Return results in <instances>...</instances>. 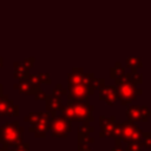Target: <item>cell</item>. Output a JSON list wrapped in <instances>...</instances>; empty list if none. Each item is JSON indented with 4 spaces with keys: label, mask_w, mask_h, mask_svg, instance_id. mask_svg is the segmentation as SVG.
Returning a JSON list of instances; mask_svg holds the SVG:
<instances>
[{
    "label": "cell",
    "mask_w": 151,
    "mask_h": 151,
    "mask_svg": "<svg viewBox=\"0 0 151 151\" xmlns=\"http://www.w3.org/2000/svg\"><path fill=\"white\" fill-rule=\"evenodd\" d=\"M39 77H40L41 84H51V83H52L51 77H50L48 73H39Z\"/></svg>",
    "instance_id": "obj_22"
},
{
    "label": "cell",
    "mask_w": 151,
    "mask_h": 151,
    "mask_svg": "<svg viewBox=\"0 0 151 151\" xmlns=\"http://www.w3.org/2000/svg\"><path fill=\"white\" fill-rule=\"evenodd\" d=\"M1 116H8V117L19 116V107L14 104L12 99H9L5 94L0 97V117Z\"/></svg>",
    "instance_id": "obj_7"
},
{
    "label": "cell",
    "mask_w": 151,
    "mask_h": 151,
    "mask_svg": "<svg viewBox=\"0 0 151 151\" xmlns=\"http://www.w3.org/2000/svg\"><path fill=\"white\" fill-rule=\"evenodd\" d=\"M11 151H29V144L28 143H21L19 146H17L15 149H13Z\"/></svg>",
    "instance_id": "obj_23"
},
{
    "label": "cell",
    "mask_w": 151,
    "mask_h": 151,
    "mask_svg": "<svg viewBox=\"0 0 151 151\" xmlns=\"http://www.w3.org/2000/svg\"><path fill=\"white\" fill-rule=\"evenodd\" d=\"M99 98L100 100H104L107 105H114L117 98V88L113 86H106L101 85L99 86Z\"/></svg>",
    "instance_id": "obj_10"
},
{
    "label": "cell",
    "mask_w": 151,
    "mask_h": 151,
    "mask_svg": "<svg viewBox=\"0 0 151 151\" xmlns=\"http://www.w3.org/2000/svg\"><path fill=\"white\" fill-rule=\"evenodd\" d=\"M13 66H14V78L19 80H27L31 73H29V70L24 65V63L22 61L14 63Z\"/></svg>",
    "instance_id": "obj_16"
},
{
    "label": "cell",
    "mask_w": 151,
    "mask_h": 151,
    "mask_svg": "<svg viewBox=\"0 0 151 151\" xmlns=\"http://www.w3.org/2000/svg\"><path fill=\"white\" fill-rule=\"evenodd\" d=\"M14 90H18L19 92L24 93V94H27V96H35V93L39 91V88H41L40 86H35V85H32L31 83H28L27 80H19V83H15L13 85Z\"/></svg>",
    "instance_id": "obj_13"
},
{
    "label": "cell",
    "mask_w": 151,
    "mask_h": 151,
    "mask_svg": "<svg viewBox=\"0 0 151 151\" xmlns=\"http://www.w3.org/2000/svg\"><path fill=\"white\" fill-rule=\"evenodd\" d=\"M2 90H4V86H2V84H0V97L2 96Z\"/></svg>",
    "instance_id": "obj_30"
},
{
    "label": "cell",
    "mask_w": 151,
    "mask_h": 151,
    "mask_svg": "<svg viewBox=\"0 0 151 151\" xmlns=\"http://www.w3.org/2000/svg\"><path fill=\"white\" fill-rule=\"evenodd\" d=\"M114 117H100V137H112L113 136V130H114Z\"/></svg>",
    "instance_id": "obj_11"
},
{
    "label": "cell",
    "mask_w": 151,
    "mask_h": 151,
    "mask_svg": "<svg viewBox=\"0 0 151 151\" xmlns=\"http://www.w3.org/2000/svg\"><path fill=\"white\" fill-rule=\"evenodd\" d=\"M126 63H127V65L131 66V67H140V66H142L140 60H139V59H136V58H130V59L126 60Z\"/></svg>",
    "instance_id": "obj_21"
},
{
    "label": "cell",
    "mask_w": 151,
    "mask_h": 151,
    "mask_svg": "<svg viewBox=\"0 0 151 151\" xmlns=\"http://www.w3.org/2000/svg\"><path fill=\"white\" fill-rule=\"evenodd\" d=\"M47 114H48V112H31L28 116H25L24 117V120L25 122H28L31 125H34L35 123H38L40 119H42Z\"/></svg>",
    "instance_id": "obj_17"
},
{
    "label": "cell",
    "mask_w": 151,
    "mask_h": 151,
    "mask_svg": "<svg viewBox=\"0 0 151 151\" xmlns=\"http://www.w3.org/2000/svg\"><path fill=\"white\" fill-rule=\"evenodd\" d=\"M116 84H117V98L119 99L122 105H126L133 101L137 98V96L142 93V91L137 90L136 85L131 83L125 77V74L122 78L116 79Z\"/></svg>",
    "instance_id": "obj_2"
},
{
    "label": "cell",
    "mask_w": 151,
    "mask_h": 151,
    "mask_svg": "<svg viewBox=\"0 0 151 151\" xmlns=\"http://www.w3.org/2000/svg\"><path fill=\"white\" fill-rule=\"evenodd\" d=\"M122 131H120V139L126 142V143H133V142H139L143 133L140 129L134 125L132 122H125L122 123Z\"/></svg>",
    "instance_id": "obj_6"
},
{
    "label": "cell",
    "mask_w": 151,
    "mask_h": 151,
    "mask_svg": "<svg viewBox=\"0 0 151 151\" xmlns=\"http://www.w3.org/2000/svg\"><path fill=\"white\" fill-rule=\"evenodd\" d=\"M24 127L18 122L5 123L0 126V144L5 147H17L22 143Z\"/></svg>",
    "instance_id": "obj_1"
},
{
    "label": "cell",
    "mask_w": 151,
    "mask_h": 151,
    "mask_svg": "<svg viewBox=\"0 0 151 151\" xmlns=\"http://www.w3.org/2000/svg\"><path fill=\"white\" fill-rule=\"evenodd\" d=\"M144 137H145V139H144V145L147 146V147H151V133H149V134H146V136H144Z\"/></svg>",
    "instance_id": "obj_27"
},
{
    "label": "cell",
    "mask_w": 151,
    "mask_h": 151,
    "mask_svg": "<svg viewBox=\"0 0 151 151\" xmlns=\"http://www.w3.org/2000/svg\"><path fill=\"white\" fill-rule=\"evenodd\" d=\"M126 116L130 122H145L149 117V110L146 106H131L127 109Z\"/></svg>",
    "instance_id": "obj_8"
},
{
    "label": "cell",
    "mask_w": 151,
    "mask_h": 151,
    "mask_svg": "<svg viewBox=\"0 0 151 151\" xmlns=\"http://www.w3.org/2000/svg\"><path fill=\"white\" fill-rule=\"evenodd\" d=\"M64 94H67V91L61 86V84H58L57 87H54V88L52 90V96H54V97L61 98Z\"/></svg>",
    "instance_id": "obj_19"
},
{
    "label": "cell",
    "mask_w": 151,
    "mask_h": 151,
    "mask_svg": "<svg viewBox=\"0 0 151 151\" xmlns=\"http://www.w3.org/2000/svg\"><path fill=\"white\" fill-rule=\"evenodd\" d=\"M67 103L70 104V106L73 111L76 120L85 122V123L93 122L94 118L92 116V112H93L94 107L92 105H90L87 101H68L67 100Z\"/></svg>",
    "instance_id": "obj_4"
},
{
    "label": "cell",
    "mask_w": 151,
    "mask_h": 151,
    "mask_svg": "<svg viewBox=\"0 0 151 151\" xmlns=\"http://www.w3.org/2000/svg\"><path fill=\"white\" fill-rule=\"evenodd\" d=\"M45 100H46V110L48 111V113L61 111V109L64 107V104L61 101V98L54 97L52 94H47V97H46Z\"/></svg>",
    "instance_id": "obj_14"
},
{
    "label": "cell",
    "mask_w": 151,
    "mask_h": 151,
    "mask_svg": "<svg viewBox=\"0 0 151 151\" xmlns=\"http://www.w3.org/2000/svg\"><path fill=\"white\" fill-rule=\"evenodd\" d=\"M2 67V58H0V68Z\"/></svg>",
    "instance_id": "obj_31"
},
{
    "label": "cell",
    "mask_w": 151,
    "mask_h": 151,
    "mask_svg": "<svg viewBox=\"0 0 151 151\" xmlns=\"http://www.w3.org/2000/svg\"><path fill=\"white\" fill-rule=\"evenodd\" d=\"M50 118H51V116L48 113L46 117L40 119L38 123H35L34 125H31L29 132H32L38 138H45L46 137V132L50 130Z\"/></svg>",
    "instance_id": "obj_9"
},
{
    "label": "cell",
    "mask_w": 151,
    "mask_h": 151,
    "mask_svg": "<svg viewBox=\"0 0 151 151\" xmlns=\"http://www.w3.org/2000/svg\"><path fill=\"white\" fill-rule=\"evenodd\" d=\"M46 97H47V94L41 90V88H39V91L35 93V96H34V98L35 99H38V100H41V99H46Z\"/></svg>",
    "instance_id": "obj_24"
},
{
    "label": "cell",
    "mask_w": 151,
    "mask_h": 151,
    "mask_svg": "<svg viewBox=\"0 0 151 151\" xmlns=\"http://www.w3.org/2000/svg\"><path fill=\"white\" fill-rule=\"evenodd\" d=\"M34 61H35V59L34 58H29V59H24L22 60V63H24V65L29 70L32 66H33V64H34Z\"/></svg>",
    "instance_id": "obj_25"
},
{
    "label": "cell",
    "mask_w": 151,
    "mask_h": 151,
    "mask_svg": "<svg viewBox=\"0 0 151 151\" xmlns=\"http://www.w3.org/2000/svg\"><path fill=\"white\" fill-rule=\"evenodd\" d=\"M78 151H92L87 144H83V143H78Z\"/></svg>",
    "instance_id": "obj_26"
},
{
    "label": "cell",
    "mask_w": 151,
    "mask_h": 151,
    "mask_svg": "<svg viewBox=\"0 0 151 151\" xmlns=\"http://www.w3.org/2000/svg\"><path fill=\"white\" fill-rule=\"evenodd\" d=\"M110 73H111V78L112 79H119L125 74V71H124V68L122 66H119V64H117L114 67L111 68Z\"/></svg>",
    "instance_id": "obj_18"
},
{
    "label": "cell",
    "mask_w": 151,
    "mask_h": 151,
    "mask_svg": "<svg viewBox=\"0 0 151 151\" xmlns=\"http://www.w3.org/2000/svg\"><path fill=\"white\" fill-rule=\"evenodd\" d=\"M0 151H11V150H9L8 147H5V146H4V147H1V149H0Z\"/></svg>",
    "instance_id": "obj_29"
},
{
    "label": "cell",
    "mask_w": 151,
    "mask_h": 151,
    "mask_svg": "<svg viewBox=\"0 0 151 151\" xmlns=\"http://www.w3.org/2000/svg\"><path fill=\"white\" fill-rule=\"evenodd\" d=\"M84 70L81 67H74L68 74H67V83L68 85H78L83 84L84 80Z\"/></svg>",
    "instance_id": "obj_15"
},
{
    "label": "cell",
    "mask_w": 151,
    "mask_h": 151,
    "mask_svg": "<svg viewBox=\"0 0 151 151\" xmlns=\"http://www.w3.org/2000/svg\"><path fill=\"white\" fill-rule=\"evenodd\" d=\"M92 132H94V127L90 126L87 123L79 126L78 127V143H83V144L93 143L94 138L91 136Z\"/></svg>",
    "instance_id": "obj_12"
},
{
    "label": "cell",
    "mask_w": 151,
    "mask_h": 151,
    "mask_svg": "<svg viewBox=\"0 0 151 151\" xmlns=\"http://www.w3.org/2000/svg\"><path fill=\"white\" fill-rule=\"evenodd\" d=\"M125 151H140V145L138 142H133V143H127L126 150Z\"/></svg>",
    "instance_id": "obj_20"
},
{
    "label": "cell",
    "mask_w": 151,
    "mask_h": 151,
    "mask_svg": "<svg viewBox=\"0 0 151 151\" xmlns=\"http://www.w3.org/2000/svg\"><path fill=\"white\" fill-rule=\"evenodd\" d=\"M94 92L93 88L84 85H67V100L68 101H87L88 97Z\"/></svg>",
    "instance_id": "obj_5"
},
{
    "label": "cell",
    "mask_w": 151,
    "mask_h": 151,
    "mask_svg": "<svg viewBox=\"0 0 151 151\" xmlns=\"http://www.w3.org/2000/svg\"><path fill=\"white\" fill-rule=\"evenodd\" d=\"M112 151H123V150H122L120 147H118V146H116L114 149H112Z\"/></svg>",
    "instance_id": "obj_28"
},
{
    "label": "cell",
    "mask_w": 151,
    "mask_h": 151,
    "mask_svg": "<svg viewBox=\"0 0 151 151\" xmlns=\"http://www.w3.org/2000/svg\"><path fill=\"white\" fill-rule=\"evenodd\" d=\"M52 120L50 123V129L52 130V137L65 138L71 132V120L64 116H57V112L50 113Z\"/></svg>",
    "instance_id": "obj_3"
}]
</instances>
